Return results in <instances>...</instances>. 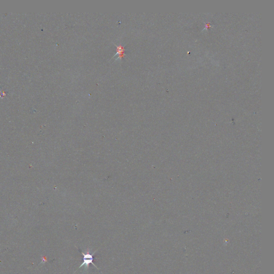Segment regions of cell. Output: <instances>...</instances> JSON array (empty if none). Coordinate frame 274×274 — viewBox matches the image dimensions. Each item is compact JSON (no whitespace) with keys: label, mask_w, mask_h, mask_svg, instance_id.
Instances as JSON below:
<instances>
[{"label":"cell","mask_w":274,"mask_h":274,"mask_svg":"<svg viewBox=\"0 0 274 274\" xmlns=\"http://www.w3.org/2000/svg\"><path fill=\"white\" fill-rule=\"evenodd\" d=\"M125 48L122 45L117 46V52L115 56H117V59H122L124 56Z\"/></svg>","instance_id":"cell-2"},{"label":"cell","mask_w":274,"mask_h":274,"mask_svg":"<svg viewBox=\"0 0 274 274\" xmlns=\"http://www.w3.org/2000/svg\"><path fill=\"white\" fill-rule=\"evenodd\" d=\"M97 251H95L93 253H91L90 252V250L89 248H87V250L86 251L85 253H83V252H81L82 254V264L80 265L79 266V268H82V267H84L85 269L86 270H87L88 269L89 267V265L91 264H92L95 267H96L97 268H99L95 265L94 263H93V261L94 260V258H93V256L95 254V252H97ZM78 268V269H79Z\"/></svg>","instance_id":"cell-1"}]
</instances>
